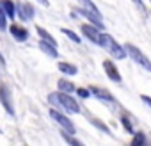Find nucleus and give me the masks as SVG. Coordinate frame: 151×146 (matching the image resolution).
<instances>
[{"label": "nucleus", "instance_id": "obj_1", "mask_svg": "<svg viewBox=\"0 0 151 146\" xmlns=\"http://www.w3.org/2000/svg\"><path fill=\"white\" fill-rule=\"evenodd\" d=\"M46 100H48V103L52 107H55V109H59V111H62L66 114H80L82 112V107H80L78 100L71 93H62V91L57 89V91L48 93Z\"/></svg>", "mask_w": 151, "mask_h": 146}, {"label": "nucleus", "instance_id": "obj_2", "mask_svg": "<svg viewBox=\"0 0 151 146\" xmlns=\"http://www.w3.org/2000/svg\"><path fill=\"white\" fill-rule=\"evenodd\" d=\"M100 46L103 48V50H107L116 61H123V59H126L128 55H126V50H124V45H119L116 39H114V36H110L109 32H101V39H100Z\"/></svg>", "mask_w": 151, "mask_h": 146}, {"label": "nucleus", "instance_id": "obj_3", "mask_svg": "<svg viewBox=\"0 0 151 146\" xmlns=\"http://www.w3.org/2000/svg\"><path fill=\"white\" fill-rule=\"evenodd\" d=\"M124 50H126V55L133 61V62H137L142 69H146L147 73H151V61H149V57L139 48V46H135V45H132V43H124Z\"/></svg>", "mask_w": 151, "mask_h": 146}, {"label": "nucleus", "instance_id": "obj_4", "mask_svg": "<svg viewBox=\"0 0 151 146\" xmlns=\"http://www.w3.org/2000/svg\"><path fill=\"white\" fill-rule=\"evenodd\" d=\"M48 116L52 118L53 123L59 125V128H62V130H66L69 134H77V126H75V123L71 121V118H68L69 114H66V112H62V111H59L55 107H50Z\"/></svg>", "mask_w": 151, "mask_h": 146}, {"label": "nucleus", "instance_id": "obj_5", "mask_svg": "<svg viewBox=\"0 0 151 146\" xmlns=\"http://www.w3.org/2000/svg\"><path fill=\"white\" fill-rule=\"evenodd\" d=\"M101 29H98L96 25H93V23H89V22H86V23H80V34L87 39V41H91L93 45H96V46H100V39H101Z\"/></svg>", "mask_w": 151, "mask_h": 146}, {"label": "nucleus", "instance_id": "obj_6", "mask_svg": "<svg viewBox=\"0 0 151 146\" xmlns=\"http://www.w3.org/2000/svg\"><path fill=\"white\" fill-rule=\"evenodd\" d=\"M0 103H2L4 111L14 118L16 116V111H14V103H13V95H11V89L6 86V84H0Z\"/></svg>", "mask_w": 151, "mask_h": 146}, {"label": "nucleus", "instance_id": "obj_7", "mask_svg": "<svg viewBox=\"0 0 151 146\" xmlns=\"http://www.w3.org/2000/svg\"><path fill=\"white\" fill-rule=\"evenodd\" d=\"M101 66H103V71L107 73L109 80H112L114 84H123L121 71H119V68L116 66V62H114L112 59H105V61L101 62Z\"/></svg>", "mask_w": 151, "mask_h": 146}, {"label": "nucleus", "instance_id": "obj_8", "mask_svg": "<svg viewBox=\"0 0 151 146\" xmlns=\"http://www.w3.org/2000/svg\"><path fill=\"white\" fill-rule=\"evenodd\" d=\"M89 91H91V96H94L96 100H100V102H103V103H117V100H116V96L109 91V89H105V87H101V86H89Z\"/></svg>", "mask_w": 151, "mask_h": 146}, {"label": "nucleus", "instance_id": "obj_9", "mask_svg": "<svg viewBox=\"0 0 151 146\" xmlns=\"http://www.w3.org/2000/svg\"><path fill=\"white\" fill-rule=\"evenodd\" d=\"M16 16L22 22H32L34 16H36V7L29 2H23V4L16 6Z\"/></svg>", "mask_w": 151, "mask_h": 146}, {"label": "nucleus", "instance_id": "obj_10", "mask_svg": "<svg viewBox=\"0 0 151 146\" xmlns=\"http://www.w3.org/2000/svg\"><path fill=\"white\" fill-rule=\"evenodd\" d=\"M9 34H11V36H13V39H14V41H18V43H25V41L30 38L29 29H27V27H23L22 23H13V25H9Z\"/></svg>", "mask_w": 151, "mask_h": 146}, {"label": "nucleus", "instance_id": "obj_11", "mask_svg": "<svg viewBox=\"0 0 151 146\" xmlns=\"http://www.w3.org/2000/svg\"><path fill=\"white\" fill-rule=\"evenodd\" d=\"M37 48H39L46 57H50V59H57V57H59V50H57V46H55L53 43H50V41L39 39V41H37Z\"/></svg>", "mask_w": 151, "mask_h": 146}, {"label": "nucleus", "instance_id": "obj_12", "mask_svg": "<svg viewBox=\"0 0 151 146\" xmlns=\"http://www.w3.org/2000/svg\"><path fill=\"white\" fill-rule=\"evenodd\" d=\"M57 69L62 73L64 77H75L78 73V66L73 64V62H68V61H59L57 62Z\"/></svg>", "mask_w": 151, "mask_h": 146}, {"label": "nucleus", "instance_id": "obj_13", "mask_svg": "<svg viewBox=\"0 0 151 146\" xmlns=\"http://www.w3.org/2000/svg\"><path fill=\"white\" fill-rule=\"evenodd\" d=\"M57 89L62 91V93H71V95H75V89H77V86H75L68 77H60V79L57 80Z\"/></svg>", "mask_w": 151, "mask_h": 146}, {"label": "nucleus", "instance_id": "obj_14", "mask_svg": "<svg viewBox=\"0 0 151 146\" xmlns=\"http://www.w3.org/2000/svg\"><path fill=\"white\" fill-rule=\"evenodd\" d=\"M119 123H121V126L128 132V134H135V125H133V119H132V116L130 114H126V112H123L121 116H119Z\"/></svg>", "mask_w": 151, "mask_h": 146}, {"label": "nucleus", "instance_id": "obj_15", "mask_svg": "<svg viewBox=\"0 0 151 146\" xmlns=\"http://www.w3.org/2000/svg\"><path fill=\"white\" fill-rule=\"evenodd\" d=\"M0 6L4 7V11H6L9 20H16V4L13 2V0H0Z\"/></svg>", "mask_w": 151, "mask_h": 146}, {"label": "nucleus", "instance_id": "obj_16", "mask_svg": "<svg viewBox=\"0 0 151 146\" xmlns=\"http://www.w3.org/2000/svg\"><path fill=\"white\" fill-rule=\"evenodd\" d=\"M87 121H89L94 128H98L100 132H103V134H110V132H112V130H110V126H109L107 123H103V121H101L100 118H96V116H89V118H87Z\"/></svg>", "mask_w": 151, "mask_h": 146}, {"label": "nucleus", "instance_id": "obj_17", "mask_svg": "<svg viewBox=\"0 0 151 146\" xmlns=\"http://www.w3.org/2000/svg\"><path fill=\"white\" fill-rule=\"evenodd\" d=\"M59 135H60V139H62L66 144H71V146H82V141L75 137V134H69V132H66V130L60 128Z\"/></svg>", "mask_w": 151, "mask_h": 146}, {"label": "nucleus", "instance_id": "obj_18", "mask_svg": "<svg viewBox=\"0 0 151 146\" xmlns=\"http://www.w3.org/2000/svg\"><path fill=\"white\" fill-rule=\"evenodd\" d=\"M77 2H78V6H80L82 9H86V11H89V13H94V14H98V16H103V14L100 13L98 6L93 2V0H77Z\"/></svg>", "mask_w": 151, "mask_h": 146}, {"label": "nucleus", "instance_id": "obj_19", "mask_svg": "<svg viewBox=\"0 0 151 146\" xmlns=\"http://www.w3.org/2000/svg\"><path fill=\"white\" fill-rule=\"evenodd\" d=\"M60 32H62L71 43H75V45H80V43H82V34H77L75 30H71V29H68V27H62Z\"/></svg>", "mask_w": 151, "mask_h": 146}, {"label": "nucleus", "instance_id": "obj_20", "mask_svg": "<svg viewBox=\"0 0 151 146\" xmlns=\"http://www.w3.org/2000/svg\"><path fill=\"white\" fill-rule=\"evenodd\" d=\"M36 32H37V36H39V39H45V41H50V43H53L55 46H59V43H57V39L45 29V27H41V25H36Z\"/></svg>", "mask_w": 151, "mask_h": 146}, {"label": "nucleus", "instance_id": "obj_21", "mask_svg": "<svg viewBox=\"0 0 151 146\" xmlns=\"http://www.w3.org/2000/svg\"><path fill=\"white\" fill-rule=\"evenodd\" d=\"M142 144H147V137L144 132H135L133 137H132V146H142Z\"/></svg>", "mask_w": 151, "mask_h": 146}, {"label": "nucleus", "instance_id": "obj_22", "mask_svg": "<svg viewBox=\"0 0 151 146\" xmlns=\"http://www.w3.org/2000/svg\"><path fill=\"white\" fill-rule=\"evenodd\" d=\"M75 95H77L80 100H87V98H91V91H89V87H77V89H75Z\"/></svg>", "mask_w": 151, "mask_h": 146}, {"label": "nucleus", "instance_id": "obj_23", "mask_svg": "<svg viewBox=\"0 0 151 146\" xmlns=\"http://www.w3.org/2000/svg\"><path fill=\"white\" fill-rule=\"evenodd\" d=\"M7 22H9V18H7V14H6V11H4V7L0 6V30H7Z\"/></svg>", "mask_w": 151, "mask_h": 146}, {"label": "nucleus", "instance_id": "obj_24", "mask_svg": "<svg viewBox=\"0 0 151 146\" xmlns=\"http://www.w3.org/2000/svg\"><path fill=\"white\" fill-rule=\"evenodd\" d=\"M132 2H133V4H135V6H137V7H139L142 13H144V14L147 13V9H146V4H144V0H132Z\"/></svg>", "mask_w": 151, "mask_h": 146}, {"label": "nucleus", "instance_id": "obj_25", "mask_svg": "<svg viewBox=\"0 0 151 146\" xmlns=\"http://www.w3.org/2000/svg\"><path fill=\"white\" fill-rule=\"evenodd\" d=\"M140 102H142L146 107L151 109V96H149V95H140Z\"/></svg>", "mask_w": 151, "mask_h": 146}, {"label": "nucleus", "instance_id": "obj_26", "mask_svg": "<svg viewBox=\"0 0 151 146\" xmlns=\"http://www.w3.org/2000/svg\"><path fill=\"white\" fill-rule=\"evenodd\" d=\"M37 2H39L43 7H48V6H50V4H48V0H37Z\"/></svg>", "mask_w": 151, "mask_h": 146}, {"label": "nucleus", "instance_id": "obj_27", "mask_svg": "<svg viewBox=\"0 0 151 146\" xmlns=\"http://www.w3.org/2000/svg\"><path fill=\"white\" fill-rule=\"evenodd\" d=\"M0 64H2V66H6V57L2 55V52H0Z\"/></svg>", "mask_w": 151, "mask_h": 146}, {"label": "nucleus", "instance_id": "obj_28", "mask_svg": "<svg viewBox=\"0 0 151 146\" xmlns=\"http://www.w3.org/2000/svg\"><path fill=\"white\" fill-rule=\"evenodd\" d=\"M0 134H2V130H0Z\"/></svg>", "mask_w": 151, "mask_h": 146}, {"label": "nucleus", "instance_id": "obj_29", "mask_svg": "<svg viewBox=\"0 0 151 146\" xmlns=\"http://www.w3.org/2000/svg\"><path fill=\"white\" fill-rule=\"evenodd\" d=\"M149 4H151V0H149Z\"/></svg>", "mask_w": 151, "mask_h": 146}]
</instances>
